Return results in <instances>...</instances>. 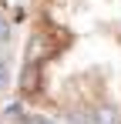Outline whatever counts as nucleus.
<instances>
[{
    "mask_svg": "<svg viewBox=\"0 0 121 124\" xmlns=\"http://www.w3.org/2000/svg\"><path fill=\"white\" fill-rule=\"evenodd\" d=\"M34 84H37V64H27L24 74H20V87L24 91H34Z\"/></svg>",
    "mask_w": 121,
    "mask_h": 124,
    "instance_id": "f257e3e1",
    "label": "nucleus"
},
{
    "mask_svg": "<svg viewBox=\"0 0 121 124\" xmlns=\"http://www.w3.org/2000/svg\"><path fill=\"white\" fill-rule=\"evenodd\" d=\"M7 77H10V70H7V61H0V87H7Z\"/></svg>",
    "mask_w": 121,
    "mask_h": 124,
    "instance_id": "f03ea898",
    "label": "nucleus"
},
{
    "mask_svg": "<svg viewBox=\"0 0 121 124\" xmlns=\"http://www.w3.org/2000/svg\"><path fill=\"white\" fill-rule=\"evenodd\" d=\"M7 34H10V23L0 17V40H7Z\"/></svg>",
    "mask_w": 121,
    "mask_h": 124,
    "instance_id": "7ed1b4c3",
    "label": "nucleus"
},
{
    "mask_svg": "<svg viewBox=\"0 0 121 124\" xmlns=\"http://www.w3.org/2000/svg\"><path fill=\"white\" fill-rule=\"evenodd\" d=\"M3 114H10V117H24V114H20V104H10V107H7Z\"/></svg>",
    "mask_w": 121,
    "mask_h": 124,
    "instance_id": "20e7f679",
    "label": "nucleus"
},
{
    "mask_svg": "<svg viewBox=\"0 0 121 124\" xmlns=\"http://www.w3.org/2000/svg\"><path fill=\"white\" fill-rule=\"evenodd\" d=\"M34 124H54V121H44V117H34Z\"/></svg>",
    "mask_w": 121,
    "mask_h": 124,
    "instance_id": "39448f33",
    "label": "nucleus"
}]
</instances>
